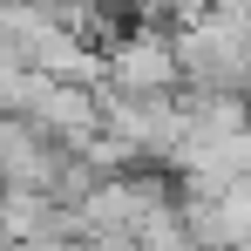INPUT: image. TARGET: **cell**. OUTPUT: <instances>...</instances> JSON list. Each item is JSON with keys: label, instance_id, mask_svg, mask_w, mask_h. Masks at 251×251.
I'll use <instances>...</instances> for the list:
<instances>
[{"label": "cell", "instance_id": "277c9868", "mask_svg": "<svg viewBox=\"0 0 251 251\" xmlns=\"http://www.w3.org/2000/svg\"><path fill=\"white\" fill-rule=\"evenodd\" d=\"M210 14H245L251 21V0H210Z\"/></svg>", "mask_w": 251, "mask_h": 251}, {"label": "cell", "instance_id": "7a4b0ae2", "mask_svg": "<svg viewBox=\"0 0 251 251\" xmlns=\"http://www.w3.org/2000/svg\"><path fill=\"white\" fill-rule=\"evenodd\" d=\"M170 204H176V176L170 170H150V163H129V170L95 176V190L75 204V217H82V231H123V238H136Z\"/></svg>", "mask_w": 251, "mask_h": 251}, {"label": "cell", "instance_id": "3957f363", "mask_svg": "<svg viewBox=\"0 0 251 251\" xmlns=\"http://www.w3.org/2000/svg\"><path fill=\"white\" fill-rule=\"evenodd\" d=\"M95 54H102V82H95V88H116V95H176V88H183L163 27L129 21L123 34H109Z\"/></svg>", "mask_w": 251, "mask_h": 251}, {"label": "cell", "instance_id": "6da1fadb", "mask_svg": "<svg viewBox=\"0 0 251 251\" xmlns=\"http://www.w3.org/2000/svg\"><path fill=\"white\" fill-rule=\"evenodd\" d=\"M176 82L197 95H245L251 102V21L245 14H197L170 27Z\"/></svg>", "mask_w": 251, "mask_h": 251}]
</instances>
